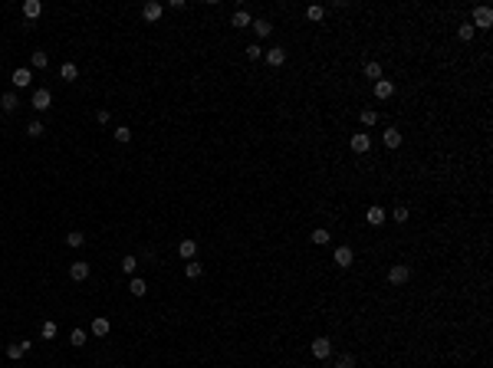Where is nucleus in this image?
<instances>
[{"label":"nucleus","mask_w":493,"mask_h":368,"mask_svg":"<svg viewBox=\"0 0 493 368\" xmlns=\"http://www.w3.org/2000/svg\"><path fill=\"white\" fill-rule=\"evenodd\" d=\"M69 276H73L76 283H82L89 276V263H82V260H76V263H69Z\"/></svg>","instance_id":"obj_11"},{"label":"nucleus","mask_w":493,"mask_h":368,"mask_svg":"<svg viewBox=\"0 0 493 368\" xmlns=\"http://www.w3.org/2000/svg\"><path fill=\"white\" fill-rule=\"evenodd\" d=\"M358 119H362V125H369V128H372V125L378 122V112H375V109H362V115H358Z\"/></svg>","instance_id":"obj_29"},{"label":"nucleus","mask_w":493,"mask_h":368,"mask_svg":"<svg viewBox=\"0 0 493 368\" xmlns=\"http://www.w3.org/2000/svg\"><path fill=\"white\" fill-rule=\"evenodd\" d=\"M115 142H132V128H128V125H119V128H115Z\"/></svg>","instance_id":"obj_31"},{"label":"nucleus","mask_w":493,"mask_h":368,"mask_svg":"<svg viewBox=\"0 0 493 368\" xmlns=\"http://www.w3.org/2000/svg\"><path fill=\"white\" fill-rule=\"evenodd\" d=\"M306 17L312 20V23H319V20L325 17V10H322V7H319V4H312V7H306Z\"/></svg>","instance_id":"obj_28"},{"label":"nucleus","mask_w":493,"mask_h":368,"mask_svg":"<svg viewBox=\"0 0 493 368\" xmlns=\"http://www.w3.org/2000/svg\"><path fill=\"white\" fill-rule=\"evenodd\" d=\"M365 217H369V224H372V227H381V224H385V207L372 204L369 211H365Z\"/></svg>","instance_id":"obj_14"},{"label":"nucleus","mask_w":493,"mask_h":368,"mask_svg":"<svg viewBox=\"0 0 493 368\" xmlns=\"http://www.w3.org/2000/svg\"><path fill=\"white\" fill-rule=\"evenodd\" d=\"M408 280H411V266H408V263H395V266L388 270V283H391V286H405Z\"/></svg>","instance_id":"obj_1"},{"label":"nucleus","mask_w":493,"mask_h":368,"mask_svg":"<svg viewBox=\"0 0 493 368\" xmlns=\"http://www.w3.org/2000/svg\"><path fill=\"white\" fill-rule=\"evenodd\" d=\"M40 13H43V4H40V0H26L23 4V17L26 20H37Z\"/></svg>","instance_id":"obj_17"},{"label":"nucleus","mask_w":493,"mask_h":368,"mask_svg":"<svg viewBox=\"0 0 493 368\" xmlns=\"http://www.w3.org/2000/svg\"><path fill=\"white\" fill-rule=\"evenodd\" d=\"M309 352H312L316 362H325V358L332 355V342H329V339H316V342L309 345Z\"/></svg>","instance_id":"obj_3"},{"label":"nucleus","mask_w":493,"mask_h":368,"mask_svg":"<svg viewBox=\"0 0 493 368\" xmlns=\"http://www.w3.org/2000/svg\"><path fill=\"white\" fill-rule=\"evenodd\" d=\"M395 95V82L391 79H378L375 82V99H391Z\"/></svg>","instance_id":"obj_9"},{"label":"nucleus","mask_w":493,"mask_h":368,"mask_svg":"<svg viewBox=\"0 0 493 368\" xmlns=\"http://www.w3.org/2000/svg\"><path fill=\"white\" fill-rule=\"evenodd\" d=\"M408 217H411V214H408V207H395V220H398V224H405Z\"/></svg>","instance_id":"obj_37"},{"label":"nucleus","mask_w":493,"mask_h":368,"mask_svg":"<svg viewBox=\"0 0 493 368\" xmlns=\"http://www.w3.org/2000/svg\"><path fill=\"white\" fill-rule=\"evenodd\" d=\"M59 76H62L66 82H76V76H79V69H76V62H62V66H59Z\"/></svg>","instance_id":"obj_18"},{"label":"nucleus","mask_w":493,"mask_h":368,"mask_svg":"<svg viewBox=\"0 0 493 368\" xmlns=\"http://www.w3.org/2000/svg\"><path fill=\"white\" fill-rule=\"evenodd\" d=\"M30 349H33V342H13V345H7V355H10L13 362H17V358H23Z\"/></svg>","instance_id":"obj_12"},{"label":"nucleus","mask_w":493,"mask_h":368,"mask_svg":"<svg viewBox=\"0 0 493 368\" xmlns=\"http://www.w3.org/2000/svg\"><path fill=\"white\" fill-rule=\"evenodd\" d=\"M17 106H20L17 92H4V95H0V109H4V112H17Z\"/></svg>","instance_id":"obj_16"},{"label":"nucleus","mask_w":493,"mask_h":368,"mask_svg":"<svg viewBox=\"0 0 493 368\" xmlns=\"http://www.w3.org/2000/svg\"><path fill=\"white\" fill-rule=\"evenodd\" d=\"M352 151H355V155H365V151H372V138L365 135V131H358V135H352Z\"/></svg>","instance_id":"obj_8"},{"label":"nucleus","mask_w":493,"mask_h":368,"mask_svg":"<svg viewBox=\"0 0 493 368\" xmlns=\"http://www.w3.org/2000/svg\"><path fill=\"white\" fill-rule=\"evenodd\" d=\"M332 240V233L325 230V227H316V230H312V244H319V247H325Z\"/></svg>","instance_id":"obj_21"},{"label":"nucleus","mask_w":493,"mask_h":368,"mask_svg":"<svg viewBox=\"0 0 493 368\" xmlns=\"http://www.w3.org/2000/svg\"><path fill=\"white\" fill-rule=\"evenodd\" d=\"M201 273H204V270H201V263H194V260L184 263V276H187V280H201Z\"/></svg>","instance_id":"obj_22"},{"label":"nucleus","mask_w":493,"mask_h":368,"mask_svg":"<svg viewBox=\"0 0 493 368\" xmlns=\"http://www.w3.org/2000/svg\"><path fill=\"white\" fill-rule=\"evenodd\" d=\"M33 66H37V69H46V66H50V56H46V53L43 50H33Z\"/></svg>","instance_id":"obj_25"},{"label":"nucleus","mask_w":493,"mask_h":368,"mask_svg":"<svg viewBox=\"0 0 493 368\" xmlns=\"http://www.w3.org/2000/svg\"><path fill=\"white\" fill-rule=\"evenodd\" d=\"M10 82H13L17 89H23V86H30V82H33V73H30V69H13Z\"/></svg>","instance_id":"obj_10"},{"label":"nucleus","mask_w":493,"mask_h":368,"mask_svg":"<svg viewBox=\"0 0 493 368\" xmlns=\"http://www.w3.org/2000/svg\"><path fill=\"white\" fill-rule=\"evenodd\" d=\"M332 260H336V266L349 270L352 260H355V253H352V247H336V253H332Z\"/></svg>","instance_id":"obj_5"},{"label":"nucleus","mask_w":493,"mask_h":368,"mask_svg":"<svg viewBox=\"0 0 493 368\" xmlns=\"http://www.w3.org/2000/svg\"><path fill=\"white\" fill-rule=\"evenodd\" d=\"M66 244L69 247H82V244H86V237H82L79 230H73V233H66Z\"/></svg>","instance_id":"obj_34"},{"label":"nucleus","mask_w":493,"mask_h":368,"mask_svg":"<svg viewBox=\"0 0 493 368\" xmlns=\"http://www.w3.org/2000/svg\"><path fill=\"white\" fill-rule=\"evenodd\" d=\"M457 37H461L464 43H467V40H474V23H470V20H467V23H461V26H457Z\"/></svg>","instance_id":"obj_26"},{"label":"nucleus","mask_w":493,"mask_h":368,"mask_svg":"<svg viewBox=\"0 0 493 368\" xmlns=\"http://www.w3.org/2000/svg\"><path fill=\"white\" fill-rule=\"evenodd\" d=\"M244 53H247V59H260V56H263V50H260V43H250V46H247V50H244Z\"/></svg>","instance_id":"obj_35"},{"label":"nucleus","mask_w":493,"mask_h":368,"mask_svg":"<svg viewBox=\"0 0 493 368\" xmlns=\"http://www.w3.org/2000/svg\"><path fill=\"white\" fill-rule=\"evenodd\" d=\"M161 13H165V7L158 4V0H148V4L142 7V17L148 20V23H155V20H161Z\"/></svg>","instance_id":"obj_7"},{"label":"nucleus","mask_w":493,"mask_h":368,"mask_svg":"<svg viewBox=\"0 0 493 368\" xmlns=\"http://www.w3.org/2000/svg\"><path fill=\"white\" fill-rule=\"evenodd\" d=\"M178 256L187 263V260H194L198 256V240H191V237H184L181 244H178Z\"/></svg>","instance_id":"obj_6"},{"label":"nucleus","mask_w":493,"mask_h":368,"mask_svg":"<svg viewBox=\"0 0 493 368\" xmlns=\"http://www.w3.org/2000/svg\"><path fill=\"white\" fill-rule=\"evenodd\" d=\"M109 329H112V322H109L106 316H95V319H92V336L102 339V336H109Z\"/></svg>","instance_id":"obj_15"},{"label":"nucleus","mask_w":493,"mask_h":368,"mask_svg":"<svg viewBox=\"0 0 493 368\" xmlns=\"http://www.w3.org/2000/svg\"><path fill=\"white\" fill-rule=\"evenodd\" d=\"M135 266H138V260H135V256H125V260H122V270H125V273H135Z\"/></svg>","instance_id":"obj_36"},{"label":"nucleus","mask_w":493,"mask_h":368,"mask_svg":"<svg viewBox=\"0 0 493 368\" xmlns=\"http://www.w3.org/2000/svg\"><path fill=\"white\" fill-rule=\"evenodd\" d=\"M30 106L37 109V112L53 109V92H50V89H37V92H33V99H30Z\"/></svg>","instance_id":"obj_2"},{"label":"nucleus","mask_w":493,"mask_h":368,"mask_svg":"<svg viewBox=\"0 0 493 368\" xmlns=\"http://www.w3.org/2000/svg\"><path fill=\"white\" fill-rule=\"evenodd\" d=\"M385 145H388V148H398V145H401V131L398 128H388L385 131Z\"/></svg>","instance_id":"obj_23"},{"label":"nucleus","mask_w":493,"mask_h":368,"mask_svg":"<svg viewBox=\"0 0 493 368\" xmlns=\"http://www.w3.org/2000/svg\"><path fill=\"white\" fill-rule=\"evenodd\" d=\"M231 23L237 26V30H244V26H250V23H253V20H250V13H247V10H237V13H234V17H231Z\"/></svg>","instance_id":"obj_19"},{"label":"nucleus","mask_w":493,"mask_h":368,"mask_svg":"<svg viewBox=\"0 0 493 368\" xmlns=\"http://www.w3.org/2000/svg\"><path fill=\"white\" fill-rule=\"evenodd\" d=\"M336 368H355V358H352V355H342L336 362Z\"/></svg>","instance_id":"obj_38"},{"label":"nucleus","mask_w":493,"mask_h":368,"mask_svg":"<svg viewBox=\"0 0 493 368\" xmlns=\"http://www.w3.org/2000/svg\"><path fill=\"white\" fill-rule=\"evenodd\" d=\"M95 119H99L102 125H109V122H112V112H109V109H99V112H95Z\"/></svg>","instance_id":"obj_39"},{"label":"nucleus","mask_w":493,"mask_h":368,"mask_svg":"<svg viewBox=\"0 0 493 368\" xmlns=\"http://www.w3.org/2000/svg\"><path fill=\"white\" fill-rule=\"evenodd\" d=\"M40 336H43V339H56V322H43V325H40Z\"/></svg>","instance_id":"obj_32"},{"label":"nucleus","mask_w":493,"mask_h":368,"mask_svg":"<svg viewBox=\"0 0 493 368\" xmlns=\"http://www.w3.org/2000/svg\"><path fill=\"white\" fill-rule=\"evenodd\" d=\"M470 23H474V30H477V26H480V30H487V26H493V10H490V7H477Z\"/></svg>","instance_id":"obj_4"},{"label":"nucleus","mask_w":493,"mask_h":368,"mask_svg":"<svg viewBox=\"0 0 493 368\" xmlns=\"http://www.w3.org/2000/svg\"><path fill=\"white\" fill-rule=\"evenodd\" d=\"M43 131H46V128H43V122H40V119H33L30 125H26V135H30V138H40Z\"/></svg>","instance_id":"obj_27"},{"label":"nucleus","mask_w":493,"mask_h":368,"mask_svg":"<svg viewBox=\"0 0 493 368\" xmlns=\"http://www.w3.org/2000/svg\"><path fill=\"white\" fill-rule=\"evenodd\" d=\"M128 289H132V296H145V293H148V283H145V280H138V276H135V280L128 283Z\"/></svg>","instance_id":"obj_24"},{"label":"nucleus","mask_w":493,"mask_h":368,"mask_svg":"<svg viewBox=\"0 0 493 368\" xmlns=\"http://www.w3.org/2000/svg\"><path fill=\"white\" fill-rule=\"evenodd\" d=\"M365 76L378 82V79H381V66H378V62H365Z\"/></svg>","instance_id":"obj_30"},{"label":"nucleus","mask_w":493,"mask_h":368,"mask_svg":"<svg viewBox=\"0 0 493 368\" xmlns=\"http://www.w3.org/2000/svg\"><path fill=\"white\" fill-rule=\"evenodd\" d=\"M253 33L256 37H270V33H273V23H270V20H253Z\"/></svg>","instance_id":"obj_20"},{"label":"nucleus","mask_w":493,"mask_h":368,"mask_svg":"<svg viewBox=\"0 0 493 368\" xmlns=\"http://www.w3.org/2000/svg\"><path fill=\"white\" fill-rule=\"evenodd\" d=\"M69 342H73L76 349H82V345H86V332H82V329H73V336H69Z\"/></svg>","instance_id":"obj_33"},{"label":"nucleus","mask_w":493,"mask_h":368,"mask_svg":"<svg viewBox=\"0 0 493 368\" xmlns=\"http://www.w3.org/2000/svg\"><path fill=\"white\" fill-rule=\"evenodd\" d=\"M263 56H267L270 66H283V62H286V50H283V46H273V50H267Z\"/></svg>","instance_id":"obj_13"}]
</instances>
